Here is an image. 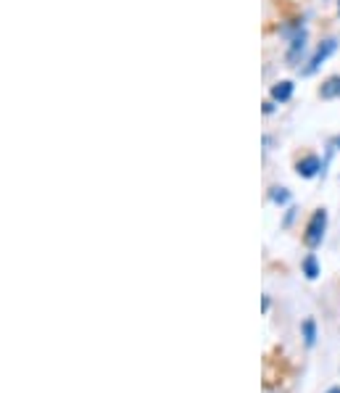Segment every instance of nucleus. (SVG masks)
I'll return each mask as SVG.
<instances>
[{
	"mask_svg": "<svg viewBox=\"0 0 340 393\" xmlns=\"http://www.w3.org/2000/svg\"><path fill=\"white\" fill-rule=\"evenodd\" d=\"M303 45H306V32H298V35H295V38H293V45H291V53H288V56H291V61H295V56H298V53H301L303 50Z\"/></svg>",
	"mask_w": 340,
	"mask_h": 393,
	"instance_id": "423d86ee",
	"label": "nucleus"
},
{
	"mask_svg": "<svg viewBox=\"0 0 340 393\" xmlns=\"http://www.w3.org/2000/svg\"><path fill=\"white\" fill-rule=\"evenodd\" d=\"M327 393H340V388H330V391H327Z\"/></svg>",
	"mask_w": 340,
	"mask_h": 393,
	"instance_id": "9d476101",
	"label": "nucleus"
},
{
	"mask_svg": "<svg viewBox=\"0 0 340 393\" xmlns=\"http://www.w3.org/2000/svg\"><path fill=\"white\" fill-rule=\"evenodd\" d=\"M303 336H306V346H314L317 330H314V322H311V319H306V322H303Z\"/></svg>",
	"mask_w": 340,
	"mask_h": 393,
	"instance_id": "6e6552de",
	"label": "nucleus"
},
{
	"mask_svg": "<svg viewBox=\"0 0 340 393\" xmlns=\"http://www.w3.org/2000/svg\"><path fill=\"white\" fill-rule=\"evenodd\" d=\"M324 227H327V211L324 209L314 211V217H311L309 224H306V235H303V240H306L309 249H317V246L322 243V238H324Z\"/></svg>",
	"mask_w": 340,
	"mask_h": 393,
	"instance_id": "f257e3e1",
	"label": "nucleus"
},
{
	"mask_svg": "<svg viewBox=\"0 0 340 393\" xmlns=\"http://www.w3.org/2000/svg\"><path fill=\"white\" fill-rule=\"evenodd\" d=\"M335 145H338V148H340V137H338V140H335Z\"/></svg>",
	"mask_w": 340,
	"mask_h": 393,
	"instance_id": "9b49d317",
	"label": "nucleus"
},
{
	"mask_svg": "<svg viewBox=\"0 0 340 393\" xmlns=\"http://www.w3.org/2000/svg\"><path fill=\"white\" fill-rule=\"evenodd\" d=\"M303 272H306V278L309 280H314L320 275V267H317V259H314V256H306V259H303Z\"/></svg>",
	"mask_w": 340,
	"mask_h": 393,
	"instance_id": "0eeeda50",
	"label": "nucleus"
},
{
	"mask_svg": "<svg viewBox=\"0 0 340 393\" xmlns=\"http://www.w3.org/2000/svg\"><path fill=\"white\" fill-rule=\"evenodd\" d=\"M320 169H322V161L317 156H306V159H301V161L295 164V172L301 174V177H314Z\"/></svg>",
	"mask_w": 340,
	"mask_h": 393,
	"instance_id": "7ed1b4c3",
	"label": "nucleus"
},
{
	"mask_svg": "<svg viewBox=\"0 0 340 393\" xmlns=\"http://www.w3.org/2000/svg\"><path fill=\"white\" fill-rule=\"evenodd\" d=\"M272 201L274 203H288L291 201V195H288L285 188H272Z\"/></svg>",
	"mask_w": 340,
	"mask_h": 393,
	"instance_id": "1a4fd4ad",
	"label": "nucleus"
},
{
	"mask_svg": "<svg viewBox=\"0 0 340 393\" xmlns=\"http://www.w3.org/2000/svg\"><path fill=\"white\" fill-rule=\"evenodd\" d=\"M335 48H338V42H335V40H324L320 48H317L314 58H311V64L306 67V74H314V72H317V69H320L322 64H324V61H327V58L335 53Z\"/></svg>",
	"mask_w": 340,
	"mask_h": 393,
	"instance_id": "f03ea898",
	"label": "nucleus"
},
{
	"mask_svg": "<svg viewBox=\"0 0 340 393\" xmlns=\"http://www.w3.org/2000/svg\"><path fill=\"white\" fill-rule=\"evenodd\" d=\"M320 96L322 98H340V77H330L324 85H322V90H320Z\"/></svg>",
	"mask_w": 340,
	"mask_h": 393,
	"instance_id": "39448f33",
	"label": "nucleus"
},
{
	"mask_svg": "<svg viewBox=\"0 0 340 393\" xmlns=\"http://www.w3.org/2000/svg\"><path fill=\"white\" fill-rule=\"evenodd\" d=\"M272 98L277 101V103H285V101H291L293 98V82H277V85L272 87Z\"/></svg>",
	"mask_w": 340,
	"mask_h": 393,
	"instance_id": "20e7f679",
	"label": "nucleus"
}]
</instances>
